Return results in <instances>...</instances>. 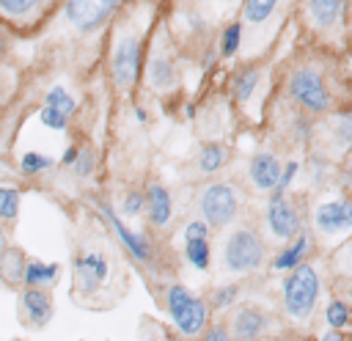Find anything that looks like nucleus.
Returning <instances> with one entry per match:
<instances>
[{
    "instance_id": "f257e3e1",
    "label": "nucleus",
    "mask_w": 352,
    "mask_h": 341,
    "mask_svg": "<svg viewBox=\"0 0 352 341\" xmlns=\"http://www.w3.org/2000/svg\"><path fill=\"white\" fill-rule=\"evenodd\" d=\"M157 14L154 0H126L113 16V44H110V77L116 88L129 91L143 72L146 30Z\"/></svg>"
},
{
    "instance_id": "f03ea898",
    "label": "nucleus",
    "mask_w": 352,
    "mask_h": 341,
    "mask_svg": "<svg viewBox=\"0 0 352 341\" xmlns=\"http://www.w3.org/2000/svg\"><path fill=\"white\" fill-rule=\"evenodd\" d=\"M286 96L308 116H327L336 110V88L330 66L319 52L300 58L286 74Z\"/></svg>"
},
{
    "instance_id": "7ed1b4c3",
    "label": "nucleus",
    "mask_w": 352,
    "mask_h": 341,
    "mask_svg": "<svg viewBox=\"0 0 352 341\" xmlns=\"http://www.w3.org/2000/svg\"><path fill=\"white\" fill-rule=\"evenodd\" d=\"M349 6L352 0H297V16L305 36L324 50H349Z\"/></svg>"
},
{
    "instance_id": "20e7f679",
    "label": "nucleus",
    "mask_w": 352,
    "mask_h": 341,
    "mask_svg": "<svg viewBox=\"0 0 352 341\" xmlns=\"http://www.w3.org/2000/svg\"><path fill=\"white\" fill-rule=\"evenodd\" d=\"M124 3L126 0H63L58 14L72 36L94 38L113 22V16L121 11Z\"/></svg>"
},
{
    "instance_id": "39448f33",
    "label": "nucleus",
    "mask_w": 352,
    "mask_h": 341,
    "mask_svg": "<svg viewBox=\"0 0 352 341\" xmlns=\"http://www.w3.org/2000/svg\"><path fill=\"white\" fill-rule=\"evenodd\" d=\"M322 280L314 264H297L283 280V308L294 322H308L316 311Z\"/></svg>"
},
{
    "instance_id": "423d86ee",
    "label": "nucleus",
    "mask_w": 352,
    "mask_h": 341,
    "mask_svg": "<svg viewBox=\"0 0 352 341\" xmlns=\"http://www.w3.org/2000/svg\"><path fill=\"white\" fill-rule=\"evenodd\" d=\"M286 11V0H242L239 8V22L245 30V41L242 47H261L270 44V38L278 33V25L283 19Z\"/></svg>"
},
{
    "instance_id": "0eeeda50",
    "label": "nucleus",
    "mask_w": 352,
    "mask_h": 341,
    "mask_svg": "<svg viewBox=\"0 0 352 341\" xmlns=\"http://www.w3.org/2000/svg\"><path fill=\"white\" fill-rule=\"evenodd\" d=\"M264 261V242L253 228H236L226 236L223 245V264L228 272H253Z\"/></svg>"
},
{
    "instance_id": "6e6552de",
    "label": "nucleus",
    "mask_w": 352,
    "mask_h": 341,
    "mask_svg": "<svg viewBox=\"0 0 352 341\" xmlns=\"http://www.w3.org/2000/svg\"><path fill=\"white\" fill-rule=\"evenodd\" d=\"M198 209L209 228H223L239 214V190L228 182H212L204 187Z\"/></svg>"
},
{
    "instance_id": "1a4fd4ad",
    "label": "nucleus",
    "mask_w": 352,
    "mask_h": 341,
    "mask_svg": "<svg viewBox=\"0 0 352 341\" xmlns=\"http://www.w3.org/2000/svg\"><path fill=\"white\" fill-rule=\"evenodd\" d=\"M168 314L184 336H198L209 322L206 302L201 297H195L190 289L179 286V283L168 289Z\"/></svg>"
},
{
    "instance_id": "9d476101",
    "label": "nucleus",
    "mask_w": 352,
    "mask_h": 341,
    "mask_svg": "<svg viewBox=\"0 0 352 341\" xmlns=\"http://www.w3.org/2000/svg\"><path fill=\"white\" fill-rule=\"evenodd\" d=\"M63 0H0V22L14 30H33L58 14Z\"/></svg>"
},
{
    "instance_id": "9b49d317",
    "label": "nucleus",
    "mask_w": 352,
    "mask_h": 341,
    "mask_svg": "<svg viewBox=\"0 0 352 341\" xmlns=\"http://www.w3.org/2000/svg\"><path fill=\"white\" fill-rule=\"evenodd\" d=\"M314 228L322 236H341L352 231V198L336 195L314 206Z\"/></svg>"
},
{
    "instance_id": "f8f14e48",
    "label": "nucleus",
    "mask_w": 352,
    "mask_h": 341,
    "mask_svg": "<svg viewBox=\"0 0 352 341\" xmlns=\"http://www.w3.org/2000/svg\"><path fill=\"white\" fill-rule=\"evenodd\" d=\"M300 212L294 206V201L286 192H270L267 201V228L275 239L280 242H292L300 234Z\"/></svg>"
},
{
    "instance_id": "ddd939ff",
    "label": "nucleus",
    "mask_w": 352,
    "mask_h": 341,
    "mask_svg": "<svg viewBox=\"0 0 352 341\" xmlns=\"http://www.w3.org/2000/svg\"><path fill=\"white\" fill-rule=\"evenodd\" d=\"M280 170H283V165H280L278 154H272V151H256L248 162V179L258 192H272L280 179Z\"/></svg>"
},
{
    "instance_id": "4468645a",
    "label": "nucleus",
    "mask_w": 352,
    "mask_h": 341,
    "mask_svg": "<svg viewBox=\"0 0 352 341\" xmlns=\"http://www.w3.org/2000/svg\"><path fill=\"white\" fill-rule=\"evenodd\" d=\"M107 258L102 253H82L74 258V278H77V289L82 294L96 292L104 280H107Z\"/></svg>"
},
{
    "instance_id": "2eb2a0df",
    "label": "nucleus",
    "mask_w": 352,
    "mask_h": 341,
    "mask_svg": "<svg viewBox=\"0 0 352 341\" xmlns=\"http://www.w3.org/2000/svg\"><path fill=\"white\" fill-rule=\"evenodd\" d=\"M143 77H146V85L154 91H170L179 82V72H176L173 58L160 52V50H154L143 60Z\"/></svg>"
},
{
    "instance_id": "dca6fc26",
    "label": "nucleus",
    "mask_w": 352,
    "mask_h": 341,
    "mask_svg": "<svg viewBox=\"0 0 352 341\" xmlns=\"http://www.w3.org/2000/svg\"><path fill=\"white\" fill-rule=\"evenodd\" d=\"M270 327V319L264 311L253 308V305H242L234 316H231V330L236 341H256L264 336V330Z\"/></svg>"
},
{
    "instance_id": "f3484780",
    "label": "nucleus",
    "mask_w": 352,
    "mask_h": 341,
    "mask_svg": "<svg viewBox=\"0 0 352 341\" xmlns=\"http://www.w3.org/2000/svg\"><path fill=\"white\" fill-rule=\"evenodd\" d=\"M102 214L107 217V223L113 226V231H116V236L121 239V245L138 258V261H148L151 258V248H148V242H146V236L143 234H138V231H132V228H126L124 223H121V217L110 209V206H102Z\"/></svg>"
},
{
    "instance_id": "a211bd4d",
    "label": "nucleus",
    "mask_w": 352,
    "mask_h": 341,
    "mask_svg": "<svg viewBox=\"0 0 352 341\" xmlns=\"http://www.w3.org/2000/svg\"><path fill=\"white\" fill-rule=\"evenodd\" d=\"M324 126V135L330 140V146L344 154L352 148V110H336V113H327V121L322 124Z\"/></svg>"
},
{
    "instance_id": "6ab92c4d",
    "label": "nucleus",
    "mask_w": 352,
    "mask_h": 341,
    "mask_svg": "<svg viewBox=\"0 0 352 341\" xmlns=\"http://www.w3.org/2000/svg\"><path fill=\"white\" fill-rule=\"evenodd\" d=\"M19 300H22V311H25V316H28V322H30L33 327H44V324L50 322V316H52V302H50V294H47L44 289L28 286Z\"/></svg>"
},
{
    "instance_id": "aec40b11",
    "label": "nucleus",
    "mask_w": 352,
    "mask_h": 341,
    "mask_svg": "<svg viewBox=\"0 0 352 341\" xmlns=\"http://www.w3.org/2000/svg\"><path fill=\"white\" fill-rule=\"evenodd\" d=\"M146 214H148L151 226H157V228L168 226V220L173 214V201H170V192L162 184H151L146 190Z\"/></svg>"
},
{
    "instance_id": "412c9836",
    "label": "nucleus",
    "mask_w": 352,
    "mask_h": 341,
    "mask_svg": "<svg viewBox=\"0 0 352 341\" xmlns=\"http://www.w3.org/2000/svg\"><path fill=\"white\" fill-rule=\"evenodd\" d=\"M258 85H261V66L250 63V66L236 69L234 77H231V96H234V102H239V104L250 102L253 94L258 91Z\"/></svg>"
},
{
    "instance_id": "4be33fe9",
    "label": "nucleus",
    "mask_w": 352,
    "mask_h": 341,
    "mask_svg": "<svg viewBox=\"0 0 352 341\" xmlns=\"http://www.w3.org/2000/svg\"><path fill=\"white\" fill-rule=\"evenodd\" d=\"M308 250H311V236H308L305 231H300V234L292 239V245L283 248V250L272 258V267H275V270H294L297 264H302V258L308 256Z\"/></svg>"
},
{
    "instance_id": "5701e85b",
    "label": "nucleus",
    "mask_w": 352,
    "mask_h": 341,
    "mask_svg": "<svg viewBox=\"0 0 352 341\" xmlns=\"http://www.w3.org/2000/svg\"><path fill=\"white\" fill-rule=\"evenodd\" d=\"M228 162V148L223 146V143H204L201 148H198V170L201 173H217L223 165Z\"/></svg>"
},
{
    "instance_id": "b1692460",
    "label": "nucleus",
    "mask_w": 352,
    "mask_h": 341,
    "mask_svg": "<svg viewBox=\"0 0 352 341\" xmlns=\"http://www.w3.org/2000/svg\"><path fill=\"white\" fill-rule=\"evenodd\" d=\"M242 41H245V30H242V22L239 19H231L223 30H220V44H217V55L220 58H234L239 50H242Z\"/></svg>"
},
{
    "instance_id": "393cba45",
    "label": "nucleus",
    "mask_w": 352,
    "mask_h": 341,
    "mask_svg": "<svg viewBox=\"0 0 352 341\" xmlns=\"http://www.w3.org/2000/svg\"><path fill=\"white\" fill-rule=\"evenodd\" d=\"M58 264H44V261H28L25 264V283L28 286H38V289H44V286H52L55 280H58Z\"/></svg>"
},
{
    "instance_id": "a878e982",
    "label": "nucleus",
    "mask_w": 352,
    "mask_h": 341,
    "mask_svg": "<svg viewBox=\"0 0 352 341\" xmlns=\"http://www.w3.org/2000/svg\"><path fill=\"white\" fill-rule=\"evenodd\" d=\"M44 104L47 107H55L58 113H63V116H74L77 113V99L63 88V85H52L47 94H44Z\"/></svg>"
},
{
    "instance_id": "bb28decb",
    "label": "nucleus",
    "mask_w": 352,
    "mask_h": 341,
    "mask_svg": "<svg viewBox=\"0 0 352 341\" xmlns=\"http://www.w3.org/2000/svg\"><path fill=\"white\" fill-rule=\"evenodd\" d=\"M184 256H187V261H190L195 270H209L212 250H209L206 236H204V239H184Z\"/></svg>"
},
{
    "instance_id": "cd10ccee",
    "label": "nucleus",
    "mask_w": 352,
    "mask_h": 341,
    "mask_svg": "<svg viewBox=\"0 0 352 341\" xmlns=\"http://www.w3.org/2000/svg\"><path fill=\"white\" fill-rule=\"evenodd\" d=\"M0 275L8 280V283H19L25 278V256L19 250H8L3 258H0Z\"/></svg>"
},
{
    "instance_id": "c85d7f7f",
    "label": "nucleus",
    "mask_w": 352,
    "mask_h": 341,
    "mask_svg": "<svg viewBox=\"0 0 352 341\" xmlns=\"http://www.w3.org/2000/svg\"><path fill=\"white\" fill-rule=\"evenodd\" d=\"M52 165H55V160L47 157V154H41V151H25L19 157V168H22L25 176H38V173L50 170Z\"/></svg>"
},
{
    "instance_id": "c756f323",
    "label": "nucleus",
    "mask_w": 352,
    "mask_h": 341,
    "mask_svg": "<svg viewBox=\"0 0 352 341\" xmlns=\"http://www.w3.org/2000/svg\"><path fill=\"white\" fill-rule=\"evenodd\" d=\"M324 319L333 330H341L349 324V305L344 300H330L327 302V311H324Z\"/></svg>"
},
{
    "instance_id": "7c9ffc66",
    "label": "nucleus",
    "mask_w": 352,
    "mask_h": 341,
    "mask_svg": "<svg viewBox=\"0 0 352 341\" xmlns=\"http://www.w3.org/2000/svg\"><path fill=\"white\" fill-rule=\"evenodd\" d=\"M19 212V190L0 187V220H14Z\"/></svg>"
},
{
    "instance_id": "2f4dec72",
    "label": "nucleus",
    "mask_w": 352,
    "mask_h": 341,
    "mask_svg": "<svg viewBox=\"0 0 352 341\" xmlns=\"http://www.w3.org/2000/svg\"><path fill=\"white\" fill-rule=\"evenodd\" d=\"M38 118H41V124L47 126V129H52V132H63L66 126H69V116H63V113H58L55 107H41V113H38Z\"/></svg>"
},
{
    "instance_id": "473e14b6",
    "label": "nucleus",
    "mask_w": 352,
    "mask_h": 341,
    "mask_svg": "<svg viewBox=\"0 0 352 341\" xmlns=\"http://www.w3.org/2000/svg\"><path fill=\"white\" fill-rule=\"evenodd\" d=\"M94 165H96L94 151H91V148H80L77 160L72 162V170H74V176H77V179H88V176L94 173Z\"/></svg>"
},
{
    "instance_id": "72a5a7b5",
    "label": "nucleus",
    "mask_w": 352,
    "mask_h": 341,
    "mask_svg": "<svg viewBox=\"0 0 352 341\" xmlns=\"http://www.w3.org/2000/svg\"><path fill=\"white\" fill-rule=\"evenodd\" d=\"M121 212H124L126 217H135V214L146 212V195H143V192H138V190L126 192V195H124V201H121Z\"/></svg>"
},
{
    "instance_id": "f704fd0d",
    "label": "nucleus",
    "mask_w": 352,
    "mask_h": 341,
    "mask_svg": "<svg viewBox=\"0 0 352 341\" xmlns=\"http://www.w3.org/2000/svg\"><path fill=\"white\" fill-rule=\"evenodd\" d=\"M236 297H239V286H236V283H226V286H220V289L212 294V305H214V308H228Z\"/></svg>"
},
{
    "instance_id": "c9c22d12",
    "label": "nucleus",
    "mask_w": 352,
    "mask_h": 341,
    "mask_svg": "<svg viewBox=\"0 0 352 341\" xmlns=\"http://www.w3.org/2000/svg\"><path fill=\"white\" fill-rule=\"evenodd\" d=\"M297 170H300V162H297V160H289V162L283 165L280 179H278V184H275V190H272V192H286V190L292 187V182H294Z\"/></svg>"
},
{
    "instance_id": "e433bc0d",
    "label": "nucleus",
    "mask_w": 352,
    "mask_h": 341,
    "mask_svg": "<svg viewBox=\"0 0 352 341\" xmlns=\"http://www.w3.org/2000/svg\"><path fill=\"white\" fill-rule=\"evenodd\" d=\"M206 234H209V226H206L204 217L201 220H190L187 228H184V239H204Z\"/></svg>"
},
{
    "instance_id": "4c0bfd02",
    "label": "nucleus",
    "mask_w": 352,
    "mask_h": 341,
    "mask_svg": "<svg viewBox=\"0 0 352 341\" xmlns=\"http://www.w3.org/2000/svg\"><path fill=\"white\" fill-rule=\"evenodd\" d=\"M204 341H231V336H228V330H226L223 324H212V327L204 333Z\"/></svg>"
},
{
    "instance_id": "58836bf2",
    "label": "nucleus",
    "mask_w": 352,
    "mask_h": 341,
    "mask_svg": "<svg viewBox=\"0 0 352 341\" xmlns=\"http://www.w3.org/2000/svg\"><path fill=\"white\" fill-rule=\"evenodd\" d=\"M77 154H80V146H66V151L60 154V165L63 168H72V162L77 160Z\"/></svg>"
},
{
    "instance_id": "ea45409f",
    "label": "nucleus",
    "mask_w": 352,
    "mask_h": 341,
    "mask_svg": "<svg viewBox=\"0 0 352 341\" xmlns=\"http://www.w3.org/2000/svg\"><path fill=\"white\" fill-rule=\"evenodd\" d=\"M338 261H344V264H346V272L352 275V242H349L344 250H338Z\"/></svg>"
},
{
    "instance_id": "a19ab883",
    "label": "nucleus",
    "mask_w": 352,
    "mask_h": 341,
    "mask_svg": "<svg viewBox=\"0 0 352 341\" xmlns=\"http://www.w3.org/2000/svg\"><path fill=\"white\" fill-rule=\"evenodd\" d=\"M322 341H346V338H344L338 330H327V333L322 336Z\"/></svg>"
},
{
    "instance_id": "79ce46f5",
    "label": "nucleus",
    "mask_w": 352,
    "mask_h": 341,
    "mask_svg": "<svg viewBox=\"0 0 352 341\" xmlns=\"http://www.w3.org/2000/svg\"><path fill=\"white\" fill-rule=\"evenodd\" d=\"M135 118H138L140 124H146V118H148V116H146V110H143V107H135Z\"/></svg>"
},
{
    "instance_id": "37998d69",
    "label": "nucleus",
    "mask_w": 352,
    "mask_h": 341,
    "mask_svg": "<svg viewBox=\"0 0 352 341\" xmlns=\"http://www.w3.org/2000/svg\"><path fill=\"white\" fill-rule=\"evenodd\" d=\"M184 116H187V118H192V116H195V107H192V104H187V107H184Z\"/></svg>"
},
{
    "instance_id": "c03bdc74",
    "label": "nucleus",
    "mask_w": 352,
    "mask_h": 341,
    "mask_svg": "<svg viewBox=\"0 0 352 341\" xmlns=\"http://www.w3.org/2000/svg\"><path fill=\"white\" fill-rule=\"evenodd\" d=\"M6 44H8V38H6V33H3V30H0V52H3V50H6Z\"/></svg>"
},
{
    "instance_id": "a18cd8bd",
    "label": "nucleus",
    "mask_w": 352,
    "mask_h": 341,
    "mask_svg": "<svg viewBox=\"0 0 352 341\" xmlns=\"http://www.w3.org/2000/svg\"><path fill=\"white\" fill-rule=\"evenodd\" d=\"M349 47H352V6H349Z\"/></svg>"
},
{
    "instance_id": "49530a36",
    "label": "nucleus",
    "mask_w": 352,
    "mask_h": 341,
    "mask_svg": "<svg viewBox=\"0 0 352 341\" xmlns=\"http://www.w3.org/2000/svg\"><path fill=\"white\" fill-rule=\"evenodd\" d=\"M346 297L352 300V278H349V289H346Z\"/></svg>"
}]
</instances>
